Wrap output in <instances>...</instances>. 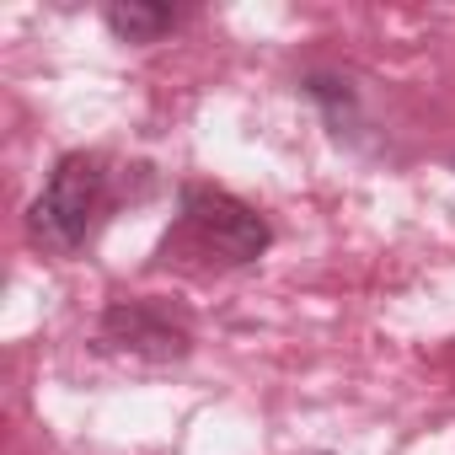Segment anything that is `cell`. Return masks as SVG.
<instances>
[{
    "label": "cell",
    "instance_id": "7a4b0ae2",
    "mask_svg": "<svg viewBox=\"0 0 455 455\" xmlns=\"http://www.w3.org/2000/svg\"><path fill=\"white\" fill-rule=\"evenodd\" d=\"M182 231L220 263H258L274 242L268 220L252 204L209 182H182Z\"/></svg>",
    "mask_w": 455,
    "mask_h": 455
},
{
    "label": "cell",
    "instance_id": "277c9868",
    "mask_svg": "<svg viewBox=\"0 0 455 455\" xmlns=\"http://www.w3.org/2000/svg\"><path fill=\"white\" fill-rule=\"evenodd\" d=\"M108 33L118 44H156L161 33L177 28V12L172 6H150V0H113V6L102 12Z\"/></svg>",
    "mask_w": 455,
    "mask_h": 455
},
{
    "label": "cell",
    "instance_id": "3957f363",
    "mask_svg": "<svg viewBox=\"0 0 455 455\" xmlns=\"http://www.w3.org/2000/svg\"><path fill=\"white\" fill-rule=\"evenodd\" d=\"M97 343L129 359H150V364H172L193 348V327L177 306L166 300H113L102 311Z\"/></svg>",
    "mask_w": 455,
    "mask_h": 455
},
{
    "label": "cell",
    "instance_id": "6da1fadb",
    "mask_svg": "<svg viewBox=\"0 0 455 455\" xmlns=\"http://www.w3.org/2000/svg\"><path fill=\"white\" fill-rule=\"evenodd\" d=\"M108 204V166L92 150H70L54 161L44 193L28 209V231L49 252H81L97 231V214Z\"/></svg>",
    "mask_w": 455,
    "mask_h": 455
}]
</instances>
